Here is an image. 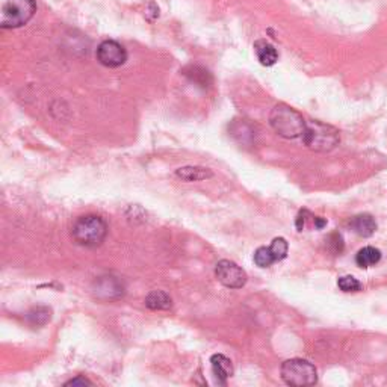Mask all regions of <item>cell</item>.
Instances as JSON below:
<instances>
[{"label": "cell", "instance_id": "12", "mask_svg": "<svg viewBox=\"0 0 387 387\" xmlns=\"http://www.w3.org/2000/svg\"><path fill=\"white\" fill-rule=\"evenodd\" d=\"M176 176L183 182H201V180H208L210 177H214V172L205 167L189 165V167H182L176 170Z\"/></svg>", "mask_w": 387, "mask_h": 387}, {"label": "cell", "instance_id": "18", "mask_svg": "<svg viewBox=\"0 0 387 387\" xmlns=\"http://www.w3.org/2000/svg\"><path fill=\"white\" fill-rule=\"evenodd\" d=\"M337 286L344 292H359L362 289V283L353 276H344L337 280Z\"/></svg>", "mask_w": 387, "mask_h": 387}, {"label": "cell", "instance_id": "13", "mask_svg": "<svg viewBox=\"0 0 387 387\" xmlns=\"http://www.w3.org/2000/svg\"><path fill=\"white\" fill-rule=\"evenodd\" d=\"M144 303L150 311H170L172 306V299L163 290H153V292L145 297Z\"/></svg>", "mask_w": 387, "mask_h": 387}, {"label": "cell", "instance_id": "15", "mask_svg": "<svg viewBox=\"0 0 387 387\" xmlns=\"http://www.w3.org/2000/svg\"><path fill=\"white\" fill-rule=\"evenodd\" d=\"M26 318H27V321L31 322L32 325L41 327V325H46L48 321H50L52 311L48 307H35V308H32L31 312H27Z\"/></svg>", "mask_w": 387, "mask_h": 387}, {"label": "cell", "instance_id": "20", "mask_svg": "<svg viewBox=\"0 0 387 387\" xmlns=\"http://www.w3.org/2000/svg\"><path fill=\"white\" fill-rule=\"evenodd\" d=\"M65 386H93V381H90L88 379H85L83 375L76 376V379L67 381Z\"/></svg>", "mask_w": 387, "mask_h": 387}, {"label": "cell", "instance_id": "2", "mask_svg": "<svg viewBox=\"0 0 387 387\" xmlns=\"http://www.w3.org/2000/svg\"><path fill=\"white\" fill-rule=\"evenodd\" d=\"M72 235L82 247H99L108 235V224L99 215H85L74 221Z\"/></svg>", "mask_w": 387, "mask_h": 387}, {"label": "cell", "instance_id": "4", "mask_svg": "<svg viewBox=\"0 0 387 387\" xmlns=\"http://www.w3.org/2000/svg\"><path fill=\"white\" fill-rule=\"evenodd\" d=\"M341 141L339 132L333 125L324 124L321 121H308L303 135V142L306 147L313 151H330Z\"/></svg>", "mask_w": 387, "mask_h": 387}, {"label": "cell", "instance_id": "22", "mask_svg": "<svg viewBox=\"0 0 387 387\" xmlns=\"http://www.w3.org/2000/svg\"><path fill=\"white\" fill-rule=\"evenodd\" d=\"M313 221H315V226H316L318 229H322V227L327 224V221L322 219L321 217H313Z\"/></svg>", "mask_w": 387, "mask_h": 387}, {"label": "cell", "instance_id": "11", "mask_svg": "<svg viewBox=\"0 0 387 387\" xmlns=\"http://www.w3.org/2000/svg\"><path fill=\"white\" fill-rule=\"evenodd\" d=\"M350 226L355 231V233L359 236H362V238H371L375 233V230H376V222H375L374 217L369 215V214L355 215L351 219Z\"/></svg>", "mask_w": 387, "mask_h": 387}, {"label": "cell", "instance_id": "3", "mask_svg": "<svg viewBox=\"0 0 387 387\" xmlns=\"http://www.w3.org/2000/svg\"><path fill=\"white\" fill-rule=\"evenodd\" d=\"M35 13V0H0V27H22L32 20Z\"/></svg>", "mask_w": 387, "mask_h": 387}, {"label": "cell", "instance_id": "1", "mask_svg": "<svg viewBox=\"0 0 387 387\" xmlns=\"http://www.w3.org/2000/svg\"><path fill=\"white\" fill-rule=\"evenodd\" d=\"M269 124L273 130L286 140L303 138L306 121L303 115L287 104H277L269 114Z\"/></svg>", "mask_w": 387, "mask_h": 387}, {"label": "cell", "instance_id": "7", "mask_svg": "<svg viewBox=\"0 0 387 387\" xmlns=\"http://www.w3.org/2000/svg\"><path fill=\"white\" fill-rule=\"evenodd\" d=\"M215 276L218 282L229 289H240L247 283V273L231 260H219L215 268Z\"/></svg>", "mask_w": 387, "mask_h": 387}, {"label": "cell", "instance_id": "10", "mask_svg": "<svg viewBox=\"0 0 387 387\" xmlns=\"http://www.w3.org/2000/svg\"><path fill=\"white\" fill-rule=\"evenodd\" d=\"M254 52L259 62L265 67H273L278 61L277 48L266 40H259L254 43Z\"/></svg>", "mask_w": 387, "mask_h": 387}, {"label": "cell", "instance_id": "8", "mask_svg": "<svg viewBox=\"0 0 387 387\" xmlns=\"http://www.w3.org/2000/svg\"><path fill=\"white\" fill-rule=\"evenodd\" d=\"M94 294L103 299H117L123 297L124 287L120 280L111 276L99 277L94 282Z\"/></svg>", "mask_w": 387, "mask_h": 387}, {"label": "cell", "instance_id": "9", "mask_svg": "<svg viewBox=\"0 0 387 387\" xmlns=\"http://www.w3.org/2000/svg\"><path fill=\"white\" fill-rule=\"evenodd\" d=\"M210 365H212V372H214L217 381L221 384H226V381L231 375H233V366H231L230 359H227L224 354L212 355Z\"/></svg>", "mask_w": 387, "mask_h": 387}, {"label": "cell", "instance_id": "19", "mask_svg": "<svg viewBox=\"0 0 387 387\" xmlns=\"http://www.w3.org/2000/svg\"><path fill=\"white\" fill-rule=\"evenodd\" d=\"M327 245L328 248H330L334 254H339L344 251V238L341 233H337V231H334V233H332L330 236H328L327 239Z\"/></svg>", "mask_w": 387, "mask_h": 387}, {"label": "cell", "instance_id": "17", "mask_svg": "<svg viewBox=\"0 0 387 387\" xmlns=\"http://www.w3.org/2000/svg\"><path fill=\"white\" fill-rule=\"evenodd\" d=\"M269 248H271V253L274 254L276 260L278 262V260H283L287 256L289 245L285 238H276L273 242H271Z\"/></svg>", "mask_w": 387, "mask_h": 387}, {"label": "cell", "instance_id": "16", "mask_svg": "<svg viewBox=\"0 0 387 387\" xmlns=\"http://www.w3.org/2000/svg\"><path fill=\"white\" fill-rule=\"evenodd\" d=\"M277 260L274 257V254L271 253L269 247H260L256 250L254 253V264L259 268H269L273 264H276Z\"/></svg>", "mask_w": 387, "mask_h": 387}, {"label": "cell", "instance_id": "6", "mask_svg": "<svg viewBox=\"0 0 387 387\" xmlns=\"http://www.w3.org/2000/svg\"><path fill=\"white\" fill-rule=\"evenodd\" d=\"M97 61L106 69H118L128 61V50L118 41L106 40L97 47Z\"/></svg>", "mask_w": 387, "mask_h": 387}, {"label": "cell", "instance_id": "14", "mask_svg": "<svg viewBox=\"0 0 387 387\" xmlns=\"http://www.w3.org/2000/svg\"><path fill=\"white\" fill-rule=\"evenodd\" d=\"M381 260V251L374 247H365L359 250V253L355 254V264L360 268H369L376 265Z\"/></svg>", "mask_w": 387, "mask_h": 387}, {"label": "cell", "instance_id": "21", "mask_svg": "<svg viewBox=\"0 0 387 387\" xmlns=\"http://www.w3.org/2000/svg\"><path fill=\"white\" fill-rule=\"evenodd\" d=\"M307 215H308L307 210H301V212H299V215L297 217V229H298V231H303Z\"/></svg>", "mask_w": 387, "mask_h": 387}, {"label": "cell", "instance_id": "5", "mask_svg": "<svg viewBox=\"0 0 387 387\" xmlns=\"http://www.w3.org/2000/svg\"><path fill=\"white\" fill-rule=\"evenodd\" d=\"M282 379L287 386L304 387L313 386L318 381L316 367L304 359H290L282 365Z\"/></svg>", "mask_w": 387, "mask_h": 387}]
</instances>
